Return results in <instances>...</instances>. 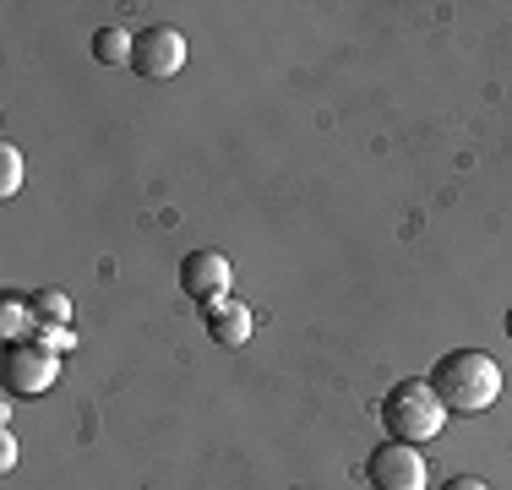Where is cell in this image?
Returning <instances> with one entry per match:
<instances>
[{
    "label": "cell",
    "instance_id": "6da1fadb",
    "mask_svg": "<svg viewBox=\"0 0 512 490\" xmlns=\"http://www.w3.org/2000/svg\"><path fill=\"white\" fill-rule=\"evenodd\" d=\"M431 392L442 398L447 414H485L496 398H502V365L485 349H453L431 365Z\"/></svg>",
    "mask_w": 512,
    "mask_h": 490
},
{
    "label": "cell",
    "instance_id": "7a4b0ae2",
    "mask_svg": "<svg viewBox=\"0 0 512 490\" xmlns=\"http://www.w3.org/2000/svg\"><path fill=\"white\" fill-rule=\"evenodd\" d=\"M447 425V409L442 398L431 392L425 376H404V382H393L382 392V431L387 441H404V447H425V441H436Z\"/></svg>",
    "mask_w": 512,
    "mask_h": 490
},
{
    "label": "cell",
    "instance_id": "3957f363",
    "mask_svg": "<svg viewBox=\"0 0 512 490\" xmlns=\"http://www.w3.org/2000/svg\"><path fill=\"white\" fill-rule=\"evenodd\" d=\"M60 376V349H50L44 338H22L6 349V387L17 398H33V392H50Z\"/></svg>",
    "mask_w": 512,
    "mask_h": 490
},
{
    "label": "cell",
    "instance_id": "277c9868",
    "mask_svg": "<svg viewBox=\"0 0 512 490\" xmlns=\"http://www.w3.org/2000/svg\"><path fill=\"white\" fill-rule=\"evenodd\" d=\"M180 66H186V39H180L175 28L153 22V28L137 33V44H131V71H137V77L164 82V77H175Z\"/></svg>",
    "mask_w": 512,
    "mask_h": 490
},
{
    "label": "cell",
    "instance_id": "5b68a950",
    "mask_svg": "<svg viewBox=\"0 0 512 490\" xmlns=\"http://www.w3.org/2000/svg\"><path fill=\"white\" fill-rule=\"evenodd\" d=\"M376 490H425V458L420 447H404V441H382L365 463Z\"/></svg>",
    "mask_w": 512,
    "mask_h": 490
},
{
    "label": "cell",
    "instance_id": "8992f818",
    "mask_svg": "<svg viewBox=\"0 0 512 490\" xmlns=\"http://www.w3.org/2000/svg\"><path fill=\"white\" fill-rule=\"evenodd\" d=\"M229 278H235V267H229V256L224 251H191L186 262H180V289L191 294L197 305L207 300H218V294H229Z\"/></svg>",
    "mask_w": 512,
    "mask_h": 490
},
{
    "label": "cell",
    "instance_id": "52a82bcc",
    "mask_svg": "<svg viewBox=\"0 0 512 490\" xmlns=\"http://www.w3.org/2000/svg\"><path fill=\"white\" fill-rule=\"evenodd\" d=\"M197 316H202L207 338L224 343V349H240V343H251V327H256L251 305H240V300H229V294H218V300L197 305Z\"/></svg>",
    "mask_w": 512,
    "mask_h": 490
},
{
    "label": "cell",
    "instance_id": "ba28073f",
    "mask_svg": "<svg viewBox=\"0 0 512 490\" xmlns=\"http://www.w3.org/2000/svg\"><path fill=\"white\" fill-rule=\"evenodd\" d=\"M28 311H33V327H71V316H77L66 289H33Z\"/></svg>",
    "mask_w": 512,
    "mask_h": 490
},
{
    "label": "cell",
    "instance_id": "9c48e42d",
    "mask_svg": "<svg viewBox=\"0 0 512 490\" xmlns=\"http://www.w3.org/2000/svg\"><path fill=\"white\" fill-rule=\"evenodd\" d=\"M131 44H137V33H126L120 22H109V28L93 33V60H99V66H120V60H126L131 66Z\"/></svg>",
    "mask_w": 512,
    "mask_h": 490
},
{
    "label": "cell",
    "instance_id": "30bf717a",
    "mask_svg": "<svg viewBox=\"0 0 512 490\" xmlns=\"http://www.w3.org/2000/svg\"><path fill=\"white\" fill-rule=\"evenodd\" d=\"M17 191H22V147L0 142V196H17Z\"/></svg>",
    "mask_w": 512,
    "mask_h": 490
},
{
    "label": "cell",
    "instance_id": "8fae6325",
    "mask_svg": "<svg viewBox=\"0 0 512 490\" xmlns=\"http://www.w3.org/2000/svg\"><path fill=\"white\" fill-rule=\"evenodd\" d=\"M22 322H33L28 300H17V294H6V311H0V327H6L11 343H22Z\"/></svg>",
    "mask_w": 512,
    "mask_h": 490
},
{
    "label": "cell",
    "instance_id": "7c38bea8",
    "mask_svg": "<svg viewBox=\"0 0 512 490\" xmlns=\"http://www.w3.org/2000/svg\"><path fill=\"white\" fill-rule=\"evenodd\" d=\"M11 463H17V436L0 431V469H11Z\"/></svg>",
    "mask_w": 512,
    "mask_h": 490
},
{
    "label": "cell",
    "instance_id": "4fadbf2b",
    "mask_svg": "<svg viewBox=\"0 0 512 490\" xmlns=\"http://www.w3.org/2000/svg\"><path fill=\"white\" fill-rule=\"evenodd\" d=\"M442 490H491L485 480H474V474H453V480H447Z\"/></svg>",
    "mask_w": 512,
    "mask_h": 490
},
{
    "label": "cell",
    "instance_id": "5bb4252c",
    "mask_svg": "<svg viewBox=\"0 0 512 490\" xmlns=\"http://www.w3.org/2000/svg\"><path fill=\"white\" fill-rule=\"evenodd\" d=\"M507 338H512V311H507Z\"/></svg>",
    "mask_w": 512,
    "mask_h": 490
}]
</instances>
